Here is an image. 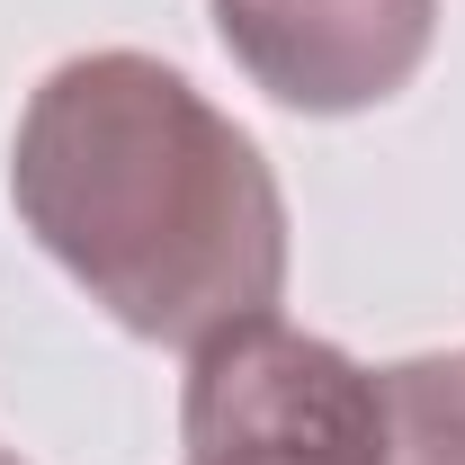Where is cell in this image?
<instances>
[{
    "mask_svg": "<svg viewBox=\"0 0 465 465\" xmlns=\"http://www.w3.org/2000/svg\"><path fill=\"white\" fill-rule=\"evenodd\" d=\"M179 465H385L376 367L278 313L188 349Z\"/></svg>",
    "mask_w": 465,
    "mask_h": 465,
    "instance_id": "cell-2",
    "label": "cell"
},
{
    "mask_svg": "<svg viewBox=\"0 0 465 465\" xmlns=\"http://www.w3.org/2000/svg\"><path fill=\"white\" fill-rule=\"evenodd\" d=\"M0 465H18V457H9V448H0Z\"/></svg>",
    "mask_w": 465,
    "mask_h": 465,
    "instance_id": "cell-5",
    "label": "cell"
},
{
    "mask_svg": "<svg viewBox=\"0 0 465 465\" xmlns=\"http://www.w3.org/2000/svg\"><path fill=\"white\" fill-rule=\"evenodd\" d=\"M224 54L295 116H358L411 90L439 0H206Z\"/></svg>",
    "mask_w": 465,
    "mask_h": 465,
    "instance_id": "cell-3",
    "label": "cell"
},
{
    "mask_svg": "<svg viewBox=\"0 0 465 465\" xmlns=\"http://www.w3.org/2000/svg\"><path fill=\"white\" fill-rule=\"evenodd\" d=\"M385 465H465V349L376 367Z\"/></svg>",
    "mask_w": 465,
    "mask_h": 465,
    "instance_id": "cell-4",
    "label": "cell"
},
{
    "mask_svg": "<svg viewBox=\"0 0 465 465\" xmlns=\"http://www.w3.org/2000/svg\"><path fill=\"white\" fill-rule=\"evenodd\" d=\"M9 197L45 260L134 341L206 349L287 295L278 171L188 72L134 45L72 54L27 90Z\"/></svg>",
    "mask_w": 465,
    "mask_h": 465,
    "instance_id": "cell-1",
    "label": "cell"
}]
</instances>
